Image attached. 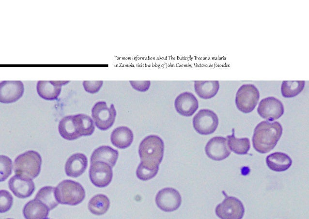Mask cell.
I'll use <instances>...</instances> for the list:
<instances>
[{
    "label": "cell",
    "instance_id": "cell-1",
    "mask_svg": "<svg viewBox=\"0 0 309 219\" xmlns=\"http://www.w3.org/2000/svg\"><path fill=\"white\" fill-rule=\"evenodd\" d=\"M282 133V127L278 122L262 121L254 130L253 146L260 153H267L275 147Z\"/></svg>",
    "mask_w": 309,
    "mask_h": 219
},
{
    "label": "cell",
    "instance_id": "cell-2",
    "mask_svg": "<svg viewBox=\"0 0 309 219\" xmlns=\"http://www.w3.org/2000/svg\"><path fill=\"white\" fill-rule=\"evenodd\" d=\"M164 144L163 140L156 135L145 137L140 143L139 154L140 164L152 170L159 169L163 157Z\"/></svg>",
    "mask_w": 309,
    "mask_h": 219
},
{
    "label": "cell",
    "instance_id": "cell-3",
    "mask_svg": "<svg viewBox=\"0 0 309 219\" xmlns=\"http://www.w3.org/2000/svg\"><path fill=\"white\" fill-rule=\"evenodd\" d=\"M42 159L37 152L29 150L15 159L13 169L16 175L33 179L40 173Z\"/></svg>",
    "mask_w": 309,
    "mask_h": 219
},
{
    "label": "cell",
    "instance_id": "cell-4",
    "mask_svg": "<svg viewBox=\"0 0 309 219\" xmlns=\"http://www.w3.org/2000/svg\"><path fill=\"white\" fill-rule=\"evenodd\" d=\"M55 195L60 203L76 205L83 201L85 192L79 183L71 180H64L56 187Z\"/></svg>",
    "mask_w": 309,
    "mask_h": 219
},
{
    "label": "cell",
    "instance_id": "cell-5",
    "mask_svg": "<svg viewBox=\"0 0 309 219\" xmlns=\"http://www.w3.org/2000/svg\"><path fill=\"white\" fill-rule=\"evenodd\" d=\"M259 98V91L255 85L252 84H243L236 94L235 104L241 111L249 113L255 109Z\"/></svg>",
    "mask_w": 309,
    "mask_h": 219
},
{
    "label": "cell",
    "instance_id": "cell-6",
    "mask_svg": "<svg viewBox=\"0 0 309 219\" xmlns=\"http://www.w3.org/2000/svg\"><path fill=\"white\" fill-rule=\"evenodd\" d=\"M116 115L114 105L112 104L108 108L105 101L96 102L92 109V116L95 125L101 130H106L113 125Z\"/></svg>",
    "mask_w": 309,
    "mask_h": 219
},
{
    "label": "cell",
    "instance_id": "cell-7",
    "mask_svg": "<svg viewBox=\"0 0 309 219\" xmlns=\"http://www.w3.org/2000/svg\"><path fill=\"white\" fill-rule=\"evenodd\" d=\"M218 125L217 115L209 109L200 110L193 118L195 130L201 135H209L216 130Z\"/></svg>",
    "mask_w": 309,
    "mask_h": 219
},
{
    "label": "cell",
    "instance_id": "cell-8",
    "mask_svg": "<svg viewBox=\"0 0 309 219\" xmlns=\"http://www.w3.org/2000/svg\"><path fill=\"white\" fill-rule=\"evenodd\" d=\"M225 197L216 208V216L221 219H242L245 213L242 203L236 197Z\"/></svg>",
    "mask_w": 309,
    "mask_h": 219
},
{
    "label": "cell",
    "instance_id": "cell-9",
    "mask_svg": "<svg viewBox=\"0 0 309 219\" xmlns=\"http://www.w3.org/2000/svg\"><path fill=\"white\" fill-rule=\"evenodd\" d=\"M155 200L158 207L165 212H172L177 210L182 203L179 192L172 188H166L159 190Z\"/></svg>",
    "mask_w": 309,
    "mask_h": 219
},
{
    "label": "cell",
    "instance_id": "cell-10",
    "mask_svg": "<svg viewBox=\"0 0 309 219\" xmlns=\"http://www.w3.org/2000/svg\"><path fill=\"white\" fill-rule=\"evenodd\" d=\"M112 176V168L107 163L102 161L91 163L89 177L92 183L96 187H107L111 182Z\"/></svg>",
    "mask_w": 309,
    "mask_h": 219
},
{
    "label": "cell",
    "instance_id": "cell-11",
    "mask_svg": "<svg viewBox=\"0 0 309 219\" xmlns=\"http://www.w3.org/2000/svg\"><path fill=\"white\" fill-rule=\"evenodd\" d=\"M257 111L261 117L269 121H273L281 117L284 113L282 102L274 97H267L261 100Z\"/></svg>",
    "mask_w": 309,
    "mask_h": 219
},
{
    "label": "cell",
    "instance_id": "cell-12",
    "mask_svg": "<svg viewBox=\"0 0 309 219\" xmlns=\"http://www.w3.org/2000/svg\"><path fill=\"white\" fill-rule=\"evenodd\" d=\"M205 151L208 157L216 161L225 159L231 153L227 139L221 136L211 139L205 146Z\"/></svg>",
    "mask_w": 309,
    "mask_h": 219
},
{
    "label": "cell",
    "instance_id": "cell-13",
    "mask_svg": "<svg viewBox=\"0 0 309 219\" xmlns=\"http://www.w3.org/2000/svg\"><path fill=\"white\" fill-rule=\"evenodd\" d=\"M24 84L20 80H4L0 83V102L11 103L16 101L23 94Z\"/></svg>",
    "mask_w": 309,
    "mask_h": 219
},
{
    "label": "cell",
    "instance_id": "cell-14",
    "mask_svg": "<svg viewBox=\"0 0 309 219\" xmlns=\"http://www.w3.org/2000/svg\"><path fill=\"white\" fill-rule=\"evenodd\" d=\"M8 186L13 194L19 198L30 197L35 190L34 184L32 179L17 175H14L9 179Z\"/></svg>",
    "mask_w": 309,
    "mask_h": 219
},
{
    "label": "cell",
    "instance_id": "cell-15",
    "mask_svg": "<svg viewBox=\"0 0 309 219\" xmlns=\"http://www.w3.org/2000/svg\"><path fill=\"white\" fill-rule=\"evenodd\" d=\"M176 111L181 115L188 117L192 115L199 107L197 98L191 93L184 92L179 94L174 101Z\"/></svg>",
    "mask_w": 309,
    "mask_h": 219
},
{
    "label": "cell",
    "instance_id": "cell-16",
    "mask_svg": "<svg viewBox=\"0 0 309 219\" xmlns=\"http://www.w3.org/2000/svg\"><path fill=\"white\" fill-rule=\"evenodd\" d=\"M69 81L40 80L36 86L38 95L42 98L47 100L56 99L59 96L62 86L68 83Z\"/></svg>",
    "mask_w": 309,
    "mask_h": 219
},
{
    "label": "cell",
    "instance_id": "cell-17",
    "mask_svg": "<svg viewBox=\"0 0 309 219\" xmlns=\"http://www.w3.org/2000/svg\"><path fill=\"white\" fill-rule=\"evenodd\" d=\"M87 165L86 156L82 153H76L71 156L66 160L65 172L68 176L77 177L85 171Z\"/></svg>",
    "mask_w": 309,
    "mask_h": 219
},
{
    "label": "cell",
    "instance_id": "cell-18",
    "mask_svg": "<svg viewBox=\"0 0 309 219\" xmlns=\"http://www.w3.org/2000/svg\"><path fill=\"white\" fill-rule=\"evenodd\" d=\"M49 211L46 204L34 199L26 204L23 213L26 219H47Z\"/></svg>",
    "mask_w": 309,
    "mask_h": 219
},
{
    "label": "cell",
    "instance_id": "cell-19",
    "mask_svg": "<svg viewBox=\"0 0 309 219\" xmlns=\"http://www.w3.org/2000/svg\"><path fill=\"white\" fill-rule=\"evenodd\" d=\"M118 152L112 147L103 145L95 149L90 158L91 163L102 161L108 164L111 168L115 165L118 157Z\"/></svg>",
    "mask_w": 309,
    "mask_h": 219
},
{
    "label": "cell",
    "instance_id": "cell-20",
    "mask_svg": "<svg viewBox=\"0 0 309 219\" xmlns=\"http://www.w3.org/2000/svg\"><path fill=\"white\" fill-rule=\"evenodd\" d=\"M133 137V132L129 128L122 126L113 130L110 135V140L115 147L125 149L131 145Z\"/></svg>",
    "mask_w": 309,
    "mask_h": 219
},
{
    "label": "cell",
    "instance_id": "cell-21",
    "mask_svg": "<svg viewBox=\"0 0 309 219\" xmlns=\"http://www.w3.org/2000/svg\"><path fill=\"white\" fill-rule=\"evenodd\" d=\"M266 163L269 169L278 172L288 169L292 164V160L287 154L277 152L266 157Z\"/></svg>",
    "mask_w": 309,
    "mask_h": 219
},
{
    "label": "cell",
    "instance_id": "cell-22",
    "mask_svg": "<svg viewBox=\"0 0 309 219\" xmlns=\"http://www.w3.org/2000/svg\"><path fill=\"white\" fill-rule=\"evenodd\" d=\"M219 88L217 80H196L194 89L197 94L202 99H210L215 96Z\"/></svg>",
    "mask_w": 309,
    "mask_h": 219
},
{
    "label": "cell",
    "instance_id": "cell-23",
    "mask_svg": "<svg viewBox=\"0 0 309 219\" xmlns=\"http://www.w3.org/2000/svg\"><path fill=\"white\" fill-rule=\"evenodd\" d=\"M58 130L60 135L67 140L73 141L81 137L77 130L73 115L62 118L59 123Z\"/></svg>",
    "mask_w": 309,
    "mask_h": 219
},
{
    "label": "cell",
    "instance_id": "cell-24",
    "mask_svg": "<svg viewBox=\"0 0 309 219\" xmlns=\"http://www.w3.org/2000/svg\"><path fill=\"white\" fill-rule=\"evenodd\" d=\"M73 120L77 130L81 136H90L94 132L95 126L93 119L84 114L73 115Z\"/></svg>",
    "mask_w": 309,
    "mask_h": 219
},
{
    "label": "cell",
    "instance_id": "cell-25",
    "mask_svg": "<svg viewBox=\"0 0 309 219\" xmlns=\"http://www.w3.org/2000/svg\"><path fill=\"white\" fill-rule=\"evenodd\" d=\"M110 201L105 195L99 194L94 196L88 203L90 211L95 215H102L108 209Z\"/></svg>",
    "mask_w": 309,
    "mask_h": 219
},
{
    "label": "cell",
    "instance_id": "cell-26",
    "mask_svg": "<svg viewBox=\"0 0 309 219\" xmlns=\"http://www.w3.org/2000/svg\"><path fill=\"white\" fill-rule=\"evenodd\" d=\"M55 188L51 186H45L39 189L34 199L46 204L51 210L59 204L55 195Z\"/></svg>",
    "mask_w": 309,
    "mask_h": 219
},
{
    "label": "cell",
    "instance_id": "cell-27",
    "mask_svg": "<svg viewBox=\"0 0 309 219\" xmlns=\"http://www.w3.org/2000/svg\"><path fill=\"white\" fill-rule=\"evenodd\" d=\"M232 131V135L227 136L230 150L239 155L247 154L250 147L249 140L247 138H237L234 136L233 129Z\"/></svg>",
    "mask_w": 309,
    "mask_h": 219
},
{
    "label": "cell",
    "instance_id": "cell-28",
    "mask_svg": "<svg viewBox=\"0 0 309 219\" xmlns=\"http://www.w3.org/2000/svg\"><path fill=\"white\" fill-rule=\"evenodd\" d=\"M305 84L304 80L283 81L281 86L282 95L286 98L296 96L302 91Z\"/></svg>",
    "mask_w": 309,
    "mask_h": 219
},
{
    "label": "cell",
    "instance_id": "cell-29",
    "mask_svg": "<svg viewBox=\"0 0 309 219\" xmlns=\"http://www.w3.org/2000/svg\"><path fill=\"white\" fill-rule=\"evenodd\" d=\"M0 180L2 182L5 181L11 174L12 161L8 156L2 155L0 156Z\"/></svg>",
    "mask_w": 309,
    "mask_h": 219
},
{
    "label": "cell",
    "instance_id": "cell-30",
    "mask_svg": "<svg viewBox=\"0 0 309 219\" xmlns=\"http://www.w3.org/2000/svg\"><path fill=\"white\" fill-rule=\"evenodd\" d=\"M0 194V212H6L12 207L13 203V198L11 193L6 190H1Z\"/></svg>",
    "mask_w": 309,
    "mask_h": 219
},
{
    "label": "cell",
    "instance_id": "cell-31",
    "mask_svg": "<svg viewBox=\"0 0 309 219\" xmlns=\"http://www.w3.org/2000/svg\"><path fill=\"white\" fill-rule=\"evenodd\" d=\"M158 171V169H150L139 164L136 171V175L139 179L147 181L154 177L157 173Z\"/></svg>",
    "mask_w": 309,
    "mask_h": 219
},
{
    "label": "cell",
    "instance_id": "cell-32",
    "mask_svg": "<svg viewBox=\"0 0 309 219\" xmlns=\"http://www.w3.org/2000/svg\"><path fill=\"white\" fill-rule=\"evenodd\" d=\"M102 80L83 81V86L85 90L89 93L94 94L98 92L103 85Z\"/></svg>",
    "mask_w": 309,
    "mask_h": 219
},
{
    "label": "cell",
    "instance_id": "cell-33",
    "mask_svg": "<svg viewBox=\"0 0 309 219\" xmlns=\"http://www.w3.org/2000/svg\"><path fill=\"white\" fill-rule=\"evenodd\" d=\"M129 82L134 89L139 92H145L147 91L150 86V81H133L130 80Z\"/></svg>",
    "mask_w": 309,
    "mask_h": 219
},
{
    "label": "cell",
    "instance_id": "cell-34",
    "mask_svg": "<svg viewBox=\"0 0 309 219\" xmlns=\"http://www.w3.org/2000/svg\"></svg>",
    "mask_w": 309,
    "mask_h": 219
}]
</instances>
